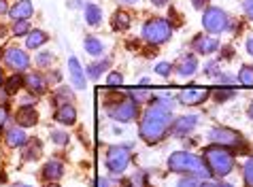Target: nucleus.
Here are the masks:
<instances>
[{
  "instance_id": "nucleus-1",
  "label": "nucleus",
  "mask_w": 253,
  "mask_h": 187,
  "mask_svg": "<svg viewBox=\"0 0 253 187\" xmlns=\"http://www.w3.org/2000/svg\"><path fill=\"white\" fill-rule=\"evenodd\" d=\"M170 107L172 105L166 100H156L145 111L143 119H140V128H138V134L145 143L156 145L168 134V130H170V119H172Z\"/></svg>"
},
{
  "instance_id": "nucleus-2",
  "label": "nucleus",
  "mask_w": 253,
  "mask_h": 187,
  "mask_svg": "<svg viewBox=\"0 0 253 187\" xmlns=\"http://www.w3.org/2000/svg\"><path fill=\"white\" fill-rule=\"evenodd\" d=\"M168 168L172 172H183V175H192L198 181H209L213 179L211 170L207 168V164L200 160L198 155L187 153V151H177L168 157Z\"/></svg>"
},
{
  "instance_id": "nucleus-3",
  "label": "nucleus",
  "mask_w": 253,
  "mask_h": 187,
  "mask_svg": "<svg viewBox=\"0 0 253 187\" xmlns=\"http://www.w3.org/2000/svg\"><path fill=\"white\" fill-rule=\"evenodd\" d=\"M205 164L211 170V175L215 177H226L234 168V155L230 153L226 147H219V145H211L205 149Z\"/></svg>"
},
{
  "instance_id": "nucleus-4",
  "label": "nucleus",
  "mask_w": 253,
  "mask_h": 187,
  "mask_svg": "<svg viewBox=\"0 0 253 187\" xmlns=\"http://www.w3.org/2000/svg\"><path fill=\"white\" fill-rule=\"evenodd\" d=\"M172 37V24L162 17H153L143 26V38L151 45H162Z\"/></svg>"
},
{
  "instance_id": "nucleus-5",
  "label": "nucleus",
  "mask_w": 253,
  "mask_h": 187,
  "mask_svg": "<svg viewBox=\"0 0 253 187\" xmlns=\"http://www.w3.org/2000/svg\"><path fill=\"white\" fill-rule=\"evenodd\" d=\"M202 26L211 34H221L230 30V17L226 11L217 9V6H209L205 11V15H202Z\"/></svg>"
},
{
  "instance_id": "nucleus-6",
  "label": "nucleus",
  "mask_w": 253,
  "mask_h": 187,
  "mask_svg": "<svg viewBox=\"0 0 253 187\" xmlns=\"http://www.w3.org/2000/svg\"><path fill=\"white\" fill-rule=\"evenodd\" d=\"M130 145H113L107 151V168L113 172V175H122V172L128 168L130 164Z\"/></svg>"
},
{
  "instance_id": "nucleus-7",
  "label": "nucleus",
  "mask_w": 253,
  "mask_h": 187,
  "mask_svg": "<svg viewBox=\"0 0 253 187\" xmlns=\"http://www.w3.org/2000/svg\"><path fill=\"white\" fill-rule=\"evenodd\" d=\"M209 141L213 143V145H219V147H230V149H236V147H241L243 143V136L236 132V130H232V128H226V126H217L213 128L209 132Z\"/></svg>"
},
{
  "instance_id": "nucleus-8",
  "label": "nucleus",
  "mask_w": 253,
  "mask_h": 187,
  "mask_svg": "<svg viewBox=\"0 0 253 187\" xmlns=\"http://www.w3.org/2000/svg\"><path fill=\"white\" fill-rule=\"evenodd\" d=\"M107 111H109V115L113 117V119L126 123V121H132L136 117L138 105L132 98H126V100L115 102V105H107Z\"/></svg>"
},
{
  "instance_id": "nucleus-9",
  "label": "nucleus",
  "mask_w": 253,
  "mask_h": 187,
  "mask_svg": "<svg viewBox=\"0 0 253 187\" xmlns=\"http://www.w3.org/2000/svg\"><path fill=\"white\" fill-rule=\"evenodd\" d=\"M209 89H198V87H189V89H183L179 94V102L185 107H196V105H202L207 98H209Z\"/></svg>"
},
{
  "instance_id": "nucleus-10",
  "label": "nucleus",
  "mask_w": 253,
  "mask_h": 187,
  "mask_svg": "<svg viewBox=\"0 0 253 187\" xmlns=\"http://www.w3.org/2000/svg\"><path fill=\"white\" fill-rule=\"evenodd\" d=\"M4 60L6 64H9L11 68H15V71H26L28 66H30V58L26 55V51L17 49V47H11V49L4 51Z\"/></svg>"
},
{
  "instance_id": "nucleus-11",
  "label": "nucleus",
  "mask_w": 253,
  "mask_h": 187,
  "mask_svg": "<svg viewBox=\"0 0 253 187\" xmlns=\"http://www.w3.org/2000/svg\"><path fill=\"white\" fill-rule=\"evenodd\" d=\"M198 123V117L196 115H183L179 119H174V123L170 126V134L172 136H187Z\"/></svg>"
},
{
  "instance_id": "nucleus-12",
  "label": "nucleus",
  "mask_w": 253,
  "mask_h": 187,
  "mask_svg": "<svg viewBox=\"0 0 253 187\" xmlns=\"http://www.w3.org/2000/svg\"><path fill=\"white\" fill-rule=\"evenodd\" d=\"M192 45H194V49L198 53H202V55L215 53L217 49H219V40H217L215 37H205V34H198Z\"/></svg>"
},
{
  "instance_id": "nucleus-13",
  "label": "nucleus",
  "mask_w": 253,
  "mask_h": 187,
  "mask_svg": "<svg viewBox=\"0 0 253 187\" xmlns=\"http://www.w3.org/2000/svg\"><path fill=\"white\" fill-rule=\"evenodd\" d=\"M68 75H70V81H73V85H75L77 89H83V87H85V73H83L79 60H77L75 55L68 60Z\"/></svg>"
},
{
  "instance_id": "nucleus-14",
  "label": "nucleus",
  "mask_w": 253,
  "mask_h": 187,
  "mask_svg": "<svg viewBox=\"0 0 253 187\" xmlns=\"http://www.w3.org/2000/svg\"><path fill=\"white\" fill-rule=\"evenodd\" d=\"M32 2L30 0H19V2L13 4V9H9V15L15 19V22H28L32 17Z\"/></svg>"
},
{
  "instance_id": "nucleus-15",
  "label": "nucleus",
  "mask_w": 253,
  "mask_h": 187,
  "mask_svg": "<svg viewBox=\"0 0 253 187\" xmlns=\"http://www.w3.org/2000/svg\"><path fill=\"white\" fill-rule=\"evenodd\" d=\"M17 126H22V128H30L34 126V123L39 121V113L34 111V107H22L17 111Z\"/></svg>"
},
{
  "instance_id": "nucleus-16",
  "label": "nucleus",
  "mask_w": 253,
  "mask_h": 187,
  "mask_svg": "<svg viewBox=\"0 0 253 187\" xmlns=\"http://www.w3.org/2000/svg\"><path fill=\"white\" fill-rule=\"evenodd\" d=\"M62 177H64V166H62V162L51 160V162L45 164V168H43V179H47V181H60Z\"/></svg>"
},
{
  "instance_id": "nucleus-17",
  "label": "nucleus",
  "mask_w": 253,
  "mask_h": 187,
  "mask_svg": "<svg viewBox=\"0 0 253 187\" xmlns=\"http://www.w3.org/2000/svg\"><path fill=\"white\" fill-rule=\"evenodd\" d=\"M24 85L28 87V92H32V94H43L47 89V83L41 75H28V77H24Z\"/></svg>"
},
{
  "instance_id": "nucleus-18",
  "label": "nucleus",
  "mask_w": 253,
  "mask_h": 187,
  "mask_svg": "<svg viewBox=\"0 0 253 187\" xmlns=\"http://www.w3.org/2000/svg\"><path fill=\"white\" fill-rule=\"evenodd\" d=\"M55 119H58L60 123H64V126H73V123L77 121V111L73 105H62L58 109V113H55Z\"/></svg>"
},
{
  "instance_id": "nucleus-19",
  "label": "nucleus",
  "mask_w": 253,
  "mask_h": 187,
  "mask_svg": "<svg viewBox=\"0 0 253 187\" xmlns=\"http://www.w3.org/2000/svg\"><path fill=\"white\" fill-rule=\"evenodd\" d=\"M26 143H28V136L24 132V128H11L6 132V145H11V147H24Z\"/></svg>"
},
{
  "instance_id": "nucleus-20",
  "label": "nucleus",
  "mask_w": 253,
  "mask_h": 187,
  "mask_svg": "<svg viewBox=\"0 0 253 187\" xmlns=\"http://www.w3.org/2000/svg\"><path fill=\"white\" fill-rule=\"evenodd\" d=\"M47 43V34L43 30H30L26 37V47L28 49H39Z\"/></svg>"
},
{
  "instance_id": "nucleus-21",
  "label": "nucleus",
  "mask_w": 253,
  "mask_h": 187,
  "mask_svg": "<svg viewBox=\"0 0 253 187\" xmlns=\"http://www.w3.org/2000/svg\"><path fill=\"white\" fill-rule=\"evenodd\" d=\"M196 68H198V60H196L194 55H187V58L179 62L177 73H179V77H189V75L196 73Z\"/></svg>"
},
{
  "instance_id": "nucleus-22",
  "label": "nucleus",
  "mask_w": 253,
  "mask_h": 187,
  "mask_svg": "<svg viewBox=\"0 0 253 187\" xmlns=\"http://www.w3.org/2000/svg\"><path fill=\"white\" fill-rule=\"evenodd\" d=\"M83 49H85L89 55H100L104 51V43L96 37H85V40H83Z\"/></svg>"
},
{
  "instance_id": "nucleus-23",
  "label": "nucleus",
  "mask_w": 253,
  "mask_h": 187,
  "mask_svg": "<svg viewBox=\"0 0 253 187\" xmlns=\"http://www.w3.org/2000/svg\"><path fill=\"white\" fill-rule=\"evenodd\" d=\"M85 22L89 26H100L102 22V11H100V6H96V4H87L85 6Z\"/></svg>"
},
{
  "instance_id": "nucleus-24",
  "label": "nucleus",
  "mask_w": 253,
  "mask_h": 187,
  "mask_svg": "<svg viewBox=\"0 0 253 187\" xmlns=\"http://www.w3.org/2000/svg\"><path fill=\"white\" fill-rule=\"evenodd\" d=\"M109 66H111V60H98V62H94V64H89V66L85 68V73H87L92 79H98V77H102V73L107 71Z\"/></svg>"
},
{
  "instance_id": "nucleus-25",
  "label": "nucleus",
  "mask_w": 253,
  "mask_h": 187,
  "mask_svg": "<svg viewBox=\"0 0 253 187\" xmlns=\"http://www.w3.org/2000/svg\"><path fill=\"white\" fill-rule=\"evenodd\" d=\"M236 79H238V83H243V85L253 87V66L243 64L241 71H238V77Z\"/></svg>"
},
{
  "instance_id": "nucleus-26",
  "label": "nucleus",
  "mask_w": 253,
  "mask_h": 187,
  "mask_svg": "<svg viewBox=\"0 0 253 187\" xmlns=\"http://www.w3.org/2000/svg\"><path fill=\"white\" fill-rule=\"evenodd\" d=\"M130 22L132 19H130V15L126 11H117L113 15V28L115 30H126V28L130 26Z\"/></svg>"
},
{
  "instance_id": "nucleus-27",
  "label": "nucleus",
  "mask_w": 253,
  "mask_h": 187,
  "mask_svg": "<svg viewBox=\"0 0 253 187\" xmlns=\"http://www.w3.org/2000/svg\"><path fill=\"white\" fill-rule=\"evenodd\" d=\"M24 85V77H19V75H13V77H9V81H6V94H15L19 92V87Z\"/></svg>"
},
{
  "instance_id": "nucleus-28",
  "label": "nucleus",
  "mask_w": 253,
  "mask_h": 187,
  "mask_svg": "<svg viewBox=\"0 0 253 187\" xmlns=\"http://www.w3.org/2000/svg\"><path fill=\"white\" fill-rule=\"evenodd\" d=\"M130 98L136 102V105H140V102H147L151 98V94L147 92V89H130Z\"/></svg>"
},
{
  "instance_id": "nucleus-29",
  "label": "nucleus",
  "mask_w": 253,
  "mask_h": 187,
  "mask_svg": "<svg viewBox=\"0 0 253 187\" xmlns=\"http://www.w3.org/2000/svg\"><path fill=\"white\" fill-rule=\"evenodd\" d=\"M53 100H55V102H64V105H68V102L73 100V92H70L68 87H60V89H58V94L53 96Z\"/></svg>"
},
{
  "instance_id": "nucleus-30",
  "label": "nucleus",
  "mask_w": 253,
  "mask_h": 187,
  "mask_svg": "<svg viewBox=\"0 0 253 187\" xmlns=\"http://www.w3.org/2000/svg\"><path fill=\"white\" fill-rule=\"evenodd\" d=\"M243 177H245V183H247L249 187H253V157H249V162L245 164Z\"/></svg>"
},
{
  "instance_id": "nucleus-31",
  "label": "nucleus",
  "mask_w": 253,
  "mask_h": 187,
  "mask_svg": "<svg viewBox=\"0 0 253 187\" xmlns=\"http://www.w3.org/2000/svg\"><path fill=\"white\" fill-rule=\"evenodd\" d=\"M215 77H217V83H219V85H230V87L238 81L236 77H232L230 73H219V75H215Z\"/></svg>"
},
{
  "instance_id": "nucleus-32",
  "label": "nucleus",
  "mask_w": 253,
  "mask_h": 187,
  "mask_svg": "<svg viewBox=\"0 0 253 187\" xmlns=\"http://www.w3.org/2000/svg\"><path fill=\"white\" fill-rule=\"evenodd\" d=\"M232 96H234V87H221V89H217V92H215V98L219 102L232 98Z\"/></svg>"
},
{
  "instance_id": "nucleus-33",
  "label": "nucleus",
  "mask_w": 253,
  "mask_h": 187,
  "mask_svg": "<svg viewBox=\"0 0 253 187\" xmlns=\"http://www.w3.org/2000/svg\"><path fill=\"white\" fill-rule=\"evenodd\" d=\"M160 77H168L170 75V71H172V66H170V62H160V64H156V68H153Z\"/></svg>"
},
{
  "instance_id": "nucleus-34",
  "label": "nucleus",
  "mask_w": 253,
  "mask_h": 187,
  "mask_svg": "<svg viewBox=\"0 0 253 187\" xmlns=\"http://www.w3.org/2000/svg\"><path fill=\"white\" fill-rule=\"evenodd\" d=\"M34 147H30V151H26L24 153V160H34V157L41 155V143L39 141H32Z\"/></svg>"
},
{
  "instance_id": "nucleus-35",
  "label": "nucleus",
  "mask_w": 253,
  "mask_h": 187,
  "mask_svg": "<svg viewBox=\"0 0 253 187\" xmlns=\"http://www.w3.org/2000/svg\"><path fill=\"white\" fill-rule=\"evenodd\" d=\"M13 32H15L17 37L28 34V32H30V24H28V22H15V26H13Z\"/></svg>"
},
{
  "instance_id": "nucleus-36",
  "label": "nucleus",
  "mask_w": 253,
  "mask_h": 187,
  "mask_svg": "<svg viewBox=\"0 0 253 187\" xmlns=\"http://www.w3.org/2000/svg\"><path fill=\"white\" fill-rule=\"evenodd\" d=\"M51 60H53V55L49 51H43V53L37 55V64L39 66H49V64H51Z\"/></svg>"
},
{
  "instance_id": "nucleus-37",
  "label": "nucleus",
  "mask_w": 253,
  "mask_h": 187,
  "mask_svg": "<svg viewBox=\"0 0 253 187\" xmlns=\"http://www.w3.org/2000/svg\"><path fill=\"white\" fill-rule=\"evenodd\" d=\"M107 83H109L111 87L122 85V83H124V77H122V75H119V73H111V75H109V79H107Z\"/></svg>"
},
{
  "instance_id": "nucleus-38",
  "label": "nucleus",
  "mask_w": 253,
  "mask_h": 187,
  "mask_svg": "<svg viewBox=\"0 0 253 187\" xmlns=\"http://www.w3.org/2000/svg\"><path fill=\"white\" fill-rule=\"evenodd\" d=\"M51 141L55 145H66L68 143V134H64V132H51Z\"/></svg>"
},
{
  "instance_id": "nucleus-39",
  "label": "nucleus",
  "mask_w": 253,
  "mask_h": 187,
  "mask_svg": "<svg viewBox=\"0 0 253 187\" xmlns=\"http://www.w3.org/2000/svg\"><path fill=\"white\" fill-rule=\"evenodd\" d=\"M177 187H200V181L198 179H181V181L177 183Z\"/></svg>"
},
{
  "instance_id": "nucleus-40",
  "label": "nucleus",
  "mask_w": 253,
  "mask_h": 187,
  "mask_svg": "<svg viewBox=\"0 0 253 187\" xmlns=\"http://www.w3.org/2000/svg\"><path fill=\"white\" fill-rule=\"evenodd\" d=\"M243 9H245V13H247V17L253 19V0H245V2H243Z\"/></svg>"
},
{
  "instance_id": "nucleus-41",
  "label": "nucleus",
  "mask_w": 253,
  "mask_h": 187,
  "mask_svg": "<svg viewBox=\"0 0 253 187\" xmlns=\"http://www.w3.org/2000/svg\"><path fill=\"white\" fill-rule=\"evenodd\" d=\"M192 4H194V9L205 11V9H207V4H209V0H192Z\"/></svg>"
},
{
  "instance_id": "nucleus-42",
  "label": "nucleus",
  "mask_w": 253,
  "mask_h": 187,
  "mask_svg": "<svg viewBox=\"0 0 253 187\" xmlns=\"http://www.w3.org/2000/svg\"><path fill=\"white\" fill-rule=\"evenodd\" d=\"M6 119H9V111H6L4 107H0V128L6 123Z\"/></svg>"
},
{
  "instance_id": "nucleus-43",
  "label": "nucleus",
  "mask_w": 253,
  "mask_h": 187,
  "mask_svg": "<svg viewBox=\"0 0 253 187\" xmlns=\"http://www.w3.org/2000/svg\"><path fill=\"white\" fill-rule=\"evenodd\" d=\"M200 187H232L230 183H209V181H205V183H200Z\"/></svg>"
},
{
  "instance_id": "nucleus-44",
  "label": "nucleus",
  "mask_w": 253,
  "mask_h": 187,
  "mask_svg": "<svg viewBox=\"0 0 253 187\" xmlns=\"http://www.w3.org/2000/svg\"><path fill=\"white\" fill-rule=\"evenodd\" d=\"M245 45H247L249 55H253V34H249V37H247V43H245Z\"/></svg>"
},
{
  "instance_id": "nucleus-45",
  "label": "nucleus",
  "mask_w": 253,
  "mask_h": 187,
  "mask_svg": "<svg viewBox=\"0 0 253 187\" xmlns=\"http://www.w3.org/2000/svg\"><path fill=\"white\" fill-rule=\"evenodd\" d=\"M215 68H217V62H209V64H207V68H205V73H215Z\"/></svg>"
},
{
  "instance_id": "nucleus-46",
  "label": "nucleus",
  "mask_w": 253,
  "mask_h": 187,
  "mask_svg": "<svg viewBox=\"0 0 253 187\" xmlns=\"http://www.w3.org/2000/svg\"><path fill=\"white\" fill-rule=\"evenodd\" d=\"M96 187H111V185H109L107 179H98V181H96Z\"/></svg>"
},
{
  "instance_id": "nucleus-47",
  "label": "nucleus",
  "mask_w": 253,
  "mask_h": 187,
  "mask_svg": "<svg viewBox=\"0 0 253 187\" xmlns=\"http://www.w3.org/2000/svg\"><path fill=\"white\" fill-rule=\"evenodd\" d=\"M0 13H9V6H6V0H0Z\"/></svg>"
},
{
  "instance_id": "nucleus-48",
  "label": "nucleus",
  "mask_w": 253,
  "mask_h": 187,
  "mask_svg": "<svg viewBox=\"0 0 253 187\" xmlns=\"http://www.w3.org/2000/svg\"><path fill=\"white\" fill-rule=\"evenodd\" d=\"M151 2L156 6H164V4H168V0H151Z\"/></svg>"
},
{
  "instance_id": "nucleus-49",
  "label": "nucleus",
  "mask_w": 253,
  "mask_h": 187,
  "mask_svg": "<svg viewBox=\"0 0 253 187\" xmlns=\"http://www.w3.org/2000/svg\"><path fill=\"white\" fill-rule=\"evenodd\" d=\"M249 117H251V119H253V105L249 107Z\"/></svg>"
},
{
  "instance_id": "nucleus-50",
  "label": "nucleus",
  "mask_w": 253,
  "mask_h": 187,
  "mask_svg": "<svg viewBox=\"0 0 253 187\" xmlns=\"http://www.w3.org/2000/svg\"><path fill=\"white\" fill-rule=\"evenodd\" d=\"M122 2H128V4H132V2H136V0H122Z\"/></svg>"
},
{
  "instance_id": "nucleus-51",
  "label": "nucleus",
  "mask_w": 253,
  "mask_h": 187,
  "mask_svg": "<svg viewBox=\"0 0 253 187\" xmlns=\"http://www.w3.org/2000/svg\"><path fill=\"white\" fill-rule=\"evenodd\" d=\"M0 83H2V68H0Z\"/></svg>"
},
{
  "instance_id": "nucleus-52",
  "label": "nucleus",
  "mask_w": 253,
  "mask_h": 187,
  "mask_svg": "<svg viewBox=\"0 0 253 187\" xmlns=\"http://www.w3.org/2000/svg\"><path fill=\"white\" fill-rule=\"evenodd\" d=\"M13 187H30V185H13Z\"/></svg>"
},
{
  "instance_id": "nucleus-53",
  "label": "nucleus",
  "mask_w": 253,
  "mask_h": 187,
  "mask_svg": "<svg viewBox=\"0 0 253 187\" xmlns=\"http://www.w3.org/2000/svg\"><path fill=\"white\" fill-rule=\"evenodd\" d=\"M51 187H58V185H51Z\"/></svg>"
}]
</instances>
